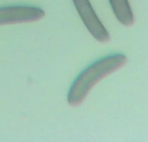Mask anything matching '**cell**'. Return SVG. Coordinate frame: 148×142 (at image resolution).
<instances>
[{"label":"cell","instance_id":"cell-4","mask_svg":"<svg viewBox=\"0 0 148 142\" xmlns=\"http://www.w3.org/2000/svg\"><path fill=\"white\" fill-rule=\"evenodd\" d=\"M112 10L119 20L125 26H131L134 23V16L129 0H109Z\"/></svg>","mask_w":148,"mask_h":142},{"label":"cell","instance_id":"cell-1","mask_svg":"<svg viewBox=\"0 0 148 142\" xmlns=\"http://www.w3.org/2000/svg\"><path fill=\"white\" fill-rule=\"evenodd\" d=\"M126 62V55L121 53H115L104 56L90 64L71 85L67 95L68 104L71 107L81 105L99 82L116 72Z\"/></svg>","mask_w":148,"mask_h":142},{"label":"cell","instance_id":"cell-2","mask_svg":"<svg viewBox=\"0 0 148 142\" xmlns=\"http://www.w3.org/2000/svg\"><path fill=\"white\" fill-rule=\"evenodd\" d=\"M72 2L90 34L100 43H108L110 34L93 10L90 0H72Z\"/></svg>","mask_w":148,"mask_h":142},{"label":"cell","instance_id":"cell-3","mask_svg":"<svg viewBox=\"0 0 148 142\" xmlns=\"http://www.w3.org/2000/svg\"><path fill=\"white\" fill-rule=\"evenodd\" d=\"M44 17V10L38 6L10 5L0 7V26L36 22Z\"/></svg>","mask_w":148,"mask_h":142}]
</instances>
